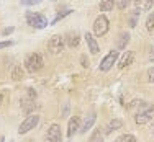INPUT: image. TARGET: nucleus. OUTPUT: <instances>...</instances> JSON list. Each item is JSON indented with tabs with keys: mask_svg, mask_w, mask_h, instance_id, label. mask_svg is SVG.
Returning a JSON list of instances; mask_svg holds the SVG:
<instances>
[{
	"mask_svg": "<svg viewBox=\"0 0 154 142\" xmlns=\"http://www.w3.org/2000/svg\"><path fill=\"white\" fill-rule=\"evenodd\" d=\"M154 121V105L148 108L146 111L139 113V114H134V123L138 126H143V124H148V123Z\"/></svg>",
	"mask_w": 154,
	"mask_h": 142,
	"instance_id": "7",
	"label": "nucleus"
},
{
	"mask_svg": "<svg viewBox=\"0 0 154 142\" xmlns=\"http://www.w3.org/2000/svg\"><path fill=\"white\" fill-rule=\"evenodd\" d=\"M77 131H80V119H79V116H72L69 119V124H67V137L69 139L74 137V134Z\"/></svg>",
	"mask_w": 154,
	"mask_h": 142,
	"instance_id": "9",
	"label": "nucleus"
},
{
	"mask_svg": "<svg viewBox=\"0 0 154 142\" xmlns=\"http://www.w3.org/2000/svg\"><path fill=\"white\" fill-rule=\"evenodd\" d=\"M41 0H21V5L25 7H31V5H38Z\"/></svg>",
	"mask_w": 154,
	"mask_h": 142,
	"instance_id": "24",
	"label": "nucleus"
},
{
	"mask_svg": "<svg viewBox=\"0 0 154 142\" xmlns=\"http://www.w3.org/2000/svg\"><path fill=\"white\" fill-rule=\"evenodd\" d=\"M46 139H48V142H62V132H61L59 124H51L49 126Z\"/></svg>",
	"mask_w": 154,
	"mask_h": 142,
	"instance_id": "8",
	"label": "nucleus"
},
{
	"mask_svg": "<svg viewBox=\"0 0 154 142\" xmlns=\"http://www.w3.org/2000/svg\"><path fill=\"white\" fill-rule=\"evenodd\" d=\"M95 119H97V114H95V113H90V114L85 118V121H84V124H82V127H80L79 132L85 134L87 131H90V129H92V126H94V123H95Z\"/></svg>",
	"mask_w": 154,
	"mask_h": 142,
	"instance_id": "12",
	"label": "nucleus"
},
{
	"mask_svg": "<svg viewBox=\"0 0 154 142\" xmlns=\"http://www.w3.org/2000/svg\"><path fill=\"white\" fill-rule=\"evenodd\" d=\"M151 132H152V136H154V121H152V129H151Z\"/></svg>",
	"mask_w": 154,
	"mask_h": 142,
	"instance_id": "34",
	"label": "nucleus"
},
{
	"mask_svg": "<svg viewBox=\"0 0 154 142\" xmlns=\"http://www.w3.org/2000/svg\"><path fill=\"white\" fill-rule=\"evenodd\" d=\"M110 30V21L108 18L105 15H98L95 18L94 21V34L97 36V38H100V36H105Z\"/></svg>",
	"mask_w": 154,
	"mask_h": 142,
	"instance_id": "3",
	"label": "nucleus"
},
{
	"mask_svg": "<svg viewBox=\"0 0 154 142\" xmlns=\"http://www.w3.org/2000/svg\"><path fill=\"white\" fill-rule=\"evenodd\" d=\"M13 31H15V28H13V26H8V28H5V30L2 31V36H8V34H12Z\"/></svg>",
	"mask_w": 154,
	"mask_h": 142,
	"instance_id": "25",
	"label": "nucleus"
},
{
	"mask_svg": "<svg viewBox=\"0 0 154 142\" xmlns=\"http://www.w3.org/2000/svg\"><path fill=\"white\" fill-rule=\"evenodd\" d=\"M84 38H85L87 46H89V51H90L92 54H97L98 51H100V46H98L97 39L94 38V34H90V33H85V34H84Z\"/></svg>",
	"mask_w": 154,
	"mask_h": 142,
	"instance_id": "10",
	"label": "nucleus"
},
{
	"mask_svg": "<svg viewBox=\"0 0 154 142\" xmlns=\"http://www.w3.org/2000/svg\"><path fill=\"white\" fill-rule=\"evenodd\" d=\"M115 142H136V137L131 136V134H123V136H120Z\"/></svg>",
	"mask_w": 154,
	"mask_h": 142,
	"instance_id": "19",
	"label": "nucleus"
},
{
	"mask_svg": "<svg viewBox=\"0 0 154 142\" xmlns=\"http://www.w3.org/2000/svg\"><path fill=\"white\" fill-rule=\"evenodd\" d=\"M25 69H26L28 72H31V74L41 70V69H43V57H41V54H38V52L28 54V56L25 57Z\"/></svg>",
	"mask_w": 154,
	"mask_h": 142,
	"instance_id": "1",
	"label": "nucleus"
},
{
	"mask_svg": "<svg viewBox=\"0 0 154 142\" xmlns=\"http://www.w3.org/2000/svg\"><path fill=\"white\" fill-rule=\"evenodd\" d=\"M133 59H134V52H133V51H126V52H125L123 56L120 57V61H118V67H120V69L128 67L130 64H133Z\"/></svg>",
	"mask_w": 154,
	"mask_h": 142,
	"instance_id": "11",
	"label": "nucleus"
},
{
	"mask_svg": "<svg viewBox=\"0 0 154 142\" xmlns=\"http://www.w3.org/2000/svg\"><path fill=\"white\" fill-rule=\"evenodd\" d=\"M118 51H110V52L107 54V56L103 57V59H102V62H100V65H98V70L100 72H108L110 69L113 67V64L116 62V61H118Z\"/></svg>",
	"mask_w": 154,
	"mask_h": 142,
	"instance_id": "4",
	"label": "nucleus"
},
{
	"mask_svg": "<svg viewBox=\"0 0 154 142\" xmlns=\"http://www.w3.org/2000/svg\"><path fill=\"white\" fill-rule=\"evenodd\" d=\"M139 13H141V10H139V8H136V10H134L133 16H131V21H130V26H131V28H134V26H136V20H138Z\"/></svg>",
	"mask_w": 154,
	"mask_h": 142,
	"instance_id": "22",
	"label": "nucleus"
},
{
	"mask_svg": "<svg viewBox=\"0 0 154 142\" xmlns=\"http://www.w3.org/2000/svg\"><path fill=\"white\" fill-rule=\"evenodd\" d=\"M148 59H149V61H151V62H152V61H154V47H152V49H151V52H149V56H148Z\"/></svg>",
	"mask_w": 154,
	"mask_h": 142,
	"instance_id": "30",
	"label": "nucleus"
},
{
	"mask_svg": "<svg viewBox=\"0 0 154 142\" xmlns=\"http://www.w3.org/2000/svg\"><path fill=\"white\" fill-rule=\"evenodd\" d=\"M148 80L149 82H154V67H151L148 70Z\"/></svg>",
	"mask_w": 154,
	"mask_h": 142,
	"instance_id": "29",
	"label": "nucleus"
},
{
	"mask_svg": "<svg viewBox=\"0 0 154 142\" xmlns=\"http://www.w3.org/2000/svg\"><path fill=\"white\" fill-rule=\"evenodd\" d=\"M80 64H82V67H89V59H87L85 54H84V56H80Z\"/></svg>",
	"mask_w": 154,
	"mask_h": 142,
	"instance_id": "26",
	"label": "nucleus"
},
{
	"mask_svg": "<svg viewBox=\"0 0 154 142\" xmlns=\"http://www.w3.org/2000/svg\"><path fill=\"white\" fill-rule=\"evenodd\" d=\"M122 126H123V121H122V119H112V121L107 124V127H105V134H112L113 131L122 129Z\"/></svg>",
	"mask_w": 154,
	"mask_h": 142,
	"instance_id": "14",
	"label": "nucleus"
},
{
	"mask_svg": "<svg viewBox=\"0 0 154 142\" xmlns=\"http://www.w3.org/2000/svg\"><path fill=\"white\" fill-rule=\"evenodd\" d=\"M146 28H148V31H152L154 30V12H151L146 18Z\"/></svg>",
	"mask_w": 154,
	"mask_h": 142,
	"instance_id": "18",
	"label": "nucleus"
},
{
	"mask_svg": "<svg viewBox=\"0 0 154 142\" xmlns=\"http://www.w3.org/2000/svg\"><path fill=\"white\" fill-rule=\"evenodd\" d=\"M26 23L36 30H43L48 26V18L38 12H28L26 13Z\"/></svg>",
	"mask_w": 154,
	"mask_h": 142,
	"instance_id": "2",
	"label": "nucleus"
},
{
	"mask_svg": "<svg viewBox=\"0 0 154 142\" xmlns=\"http://www.w3.org/2000/svg\"><path fill=\"white\" fill-rule=\"evenodd\" d=\"M89 142H103V137H102L100 131H95V132L92 134V137L89 139Z\"/></svg>",
	"mask_w": 154,
	"mask_h": 142,
	"instance_id": "21",
	"label": "nucleus"
},
{
	"mask_svg": "<svg viewBox=\"0 0 154 142\" xmlns=\"http://www.w3.org/2000/svg\"><path fill=\"white\" fill-rule=\"evenodd\" d=\"M152 3H154V0H144V10H151Z\"/></svg>",
	"mask_w": 154,
	"mask_h": 142,
	"instance_id": "28",
	"label": "nucleus"
},
{
	"mask_svg": "<svg viewBox=\"0 0 154 142\" xmlns=\"http://www.w3.org/2000/svg\"><path fill=\"white\" fill-rule=\"evenodd\" d=\"M48 47H49V51L53 54H61L66 47V38H62L59 34H54L49 39V43H48Z\"/></svg>",
	"mask_w": 154,
	"mask_h": 142,
	"instance_id": "6",
	"label": "nucleus"
},
{
	"mask_svg": "<svg viewBox=\"0 0 154 142\" xmlns=\"http://www.w3.org/2000/svg\"><path fill=\"white\" fill-rule=\"evenodd\" d=\"M66 44L69 47H77L79 46V34L77 33H69L67 38H66Z\"/></svg>",
	"mask_w": 154,
	"mask_h": 142,
	"instance_id": "15",
	"label": "nucleus"
},
{
	"mask_svg": "<svg viewBox=\"0 0 154 142\" xmlns=\"http://www.w3.org/2000/svg\"><path fill=\"white\" fill-rule=\"evenodd\" d=\"M2 101H3V96H2V93H0V106H2Z\"/></svg>",
	"mask_w": 154,
	"mask_h": 142,
	"instance_id": "31",
	"label": "nucleus"
},
{
	"mask_svg": "<svg viewBox=\"0 0 154 142\" xmlns=\"http://www.w3.org/2000/svg\"><path fill=\"white\" fill-rule=\"evenodd\" d=\"M69 13H71V10H66V12H62V13H57V15H56V18H54V21H53V23H57V21H59V20H62L64 16H67Z\"/></svg>",
	"mask_w": 154,
	"mask_h": 142,
	"instance_id": "23",
	"label": "nucleus"
},
{
	"mask_svg": "<svg viewBox=\"0 0 154 142\" xmlns=\"http://www.w3.org/2000/svg\"><path fill=\"white\" fill-rule=\"evenodd\" d=\"M0 142H5V137L3 136H0Z\"/></svg>",
	"mask_w": 154,
	"mask_h": 142,
	"instance_id": "32",
	"label": "nucleus"
},
{
	"mask_svg": "<svg viewBox=\"0 0 154 142\" xmlns=\"http://www.w3.org/2000/svg\"><path fill=\"white\" fill-rule=\"evenodd\" d=\"M134 3H136V5H139V2H141V0H133Z\"/></svg>",
	"mask_w": 154,
	"mask_h": 142,
	"instance_id": "33",
	"label": "nucleus"
},
{
	"mask_svg": "<svg viewBox=\"0 0 154 142\" xmlns=\"http://www.w3.org/2000/svg\"><path fill=\"white\" fill-rule=\"evenodd\" d=\"M115 7V0H100V12H112Z\"/></svg>",
	"mask_w": 154,
	"mask_h": 142,
	"instance_id": "16",
	"label": "nucleus"
},
{
	"mask_svg": "<svg viewBox=\"0 0 154 142\" xmlns=\"http://www.w3.org/2000/svg\"><path fill=\"white\" fill-rule=\"evenodd\" d=\"M13 43L12 41H0V49H5V47H10Z\"/></svg>",
	"mask_w": 154,
	"mask_h": 142,
	"instance_id": "27",
	"label": "nucleus"
},
{
	"mask_svg": "<svg viewBox=\"0 0 154 142\" xmlns=\"http://www.w3.org/2000/svg\"><path fill=\"white\" fill-rule=\"evenodd\" d=\"M131 2H133V0H118V2H116V7H118L120 10H126L128 7L131 5Z\"/></svg>",
	"mask_w": 154,
	"mask_h": 142,
	"instance_id": "20",
	"label": "nucleus"
},
{
	"mask_svg": "<svg viewBox=\"0 0 154 142\" xmlns=\"http://www.w3.org/2000/svg\"><path fill=\"white\" fill-rule=\"evenodd\" d=\"M23 75H25V70L21 69V65H15L13 70H12V78L15 80V82H18V80L23 78Z\"/></svg>",
	"mask_w": 154,
	"mask_h": 142,
	"instance_id": "17",
	"label": "nucleus"
},
{
	"mask_svg": "<svg viewBox=\"0 0 154 142\" xmlns=\"http://www.w3.org/2000/svg\"><path fill=\"white\" fill-rule=\"evenodd\" d=\"M130 39H131L130 33H126V31L120 33L118 41H116V47H118V49H126V46L130 44Z\"/></svg>",
	"mask_w": 154,
	"mask_h": 142,
	"instance_id": "13",
	"label": "nucleus"
},
{
	"mask_svg": "<svg viewBox=\"0 0 154 142\" xmlns=\"http://www.w3.org/2000/svg\"><path fill=\"white\" fill-rule=\"evenodd\" d=\"M38 123H39V116H38V114H30V116H26V119H25V121L20 124V127H18V134H26V132H30L31 129H35V127L38 126Z\"/></svg>",
	"mask_w": 154,
	"mask_h": 142,
	"instance_id": "5",
	"label": "nucleus"
}]
</instances>
